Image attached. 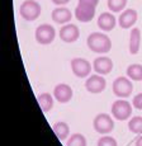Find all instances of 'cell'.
<instances>
[{
	"instance_id": "1",
	"label": "cell",
	"mask_w": 142,
	"mask_h": 146,
	"mask_svg": "<svg viewBox=\"0 0 142 146\" xmlns=\"http://www.w3.org/2000/svg\"><path fill=\"white\" fill-rule=\"evenodd\" d=\"M88 46L91 51L96 53H107L112 48V42L107 35L100 32H94L89 35L88 37Z\"/></svg>"
},
{
	"instance_id": "2",
	"label": "cell",
	"mask_w": 142,
	"mask_h": 146,
	"mask_svg": "<svg viewBox=\"0 0 142 146\" xmlns=\"http://www.w3.org/2000/svg\"><path fill=\"white\" fill-rule=\"evenodd\" d=\"M41 12H42V8L40 3L36 0H26L20 5V15L27 22L36 21L41 15Z\"/></svg>"
},
{
	"instance_id": "3",
	"label": "cell",
	"mask_w": 142,
	"mask_h": 146,
	"mask_svg": "<svg viewBox=\"0 0 142 146\" xmlns=\"http://www.w3.org/2000/svg\"><path fill=\"white\" fill-rule=\"evenodd\" d=\"M112 114L116 119L126 121L132 114V104L127 100L118 99L112 104Z\"/></svg>"
},
{
	"instance_id": "4",
	"label": "cell",
	"mask_w": 142,
	"mask_h": 146,
	"mask_svg": "<svg viewBox=\"0 0 142 146\" xmlns=\"http://www.w3.org/2000/svg\"><path fill=\"white\" fill-rule=\"evenodd\" d=\"M133 84L128 78L119 76L113 81V93L119 98H127L132 94Z\"/></svg>"
},
{
	"instance_id": "5",
	"label": "cell",
	"mask_w": 142,
	"mask_h": 146,
	"mask_svg": "<svg viewBox=\"0 0 142 146\" xmlns=\"http://www.w3.org/2000/svg\"><path fill=\"white\" fill-rule=\"evenodd\" d=\"M93 126H94V130H95L98 133L105 135V133H109L113 131L114 122H113V118L109 116V114L100 113L94 118Z\"/></svg>"
},
{
	"instance_id": "6",
	"label": "cell",
	"mask_w": 142,
	"mask_h": 146,
	"mask_svg": "<svg viewBox=\"0 0 142 146\" xmlns=\"http://www.w3.org/2000/svg\"><path fill=\"white\" fill-rule=\"evenodd\" d=\"M56 37V31L51 24H41L36 29V41L40 44L52 43Z\"/></svg>"
},
{
	"instance_id": "7",
	"label": "cell",
	"mask_w": 142,
	"mask_h": 146,
	"mask_svg": "<svg viewBox=\"0 0 142 146\" xmlns=\"http://www.w3.org/2000/svg\"><path fill=\"white\" fill-rule=\"evenodd\" d=\"M71 69H72V72L77 78H86L91 71V64L88 60H85V58L76 57V58H72Z\"/></svg>"
},
{
	"instance_id": "8",
	"label": "cell",
	"mask_w": 142,
	"mask_h": 146,
	"mask_svg": "<svg viewBox=\"0 0 142 146\" xmlns=\"http://www.w3.org/2000/svg\"><path fill=\"white\" fill-rule=\"evenodd\" d=\"M107 86V81L103 78V75H93V76H89L88 80L85 81V88L88 92L93 94H99L102 93L103 90Z\"/></svg>"
},
{
	"instance_id": "9",
	"label": "cell",
	"mask_w": 142,
	"mask_h": 146,
	"mask_svg": "<svg viewBox=\"0 0 142 146\" xmlns=\"http://www.w3.org/2000/svg\"><path fill=\"white\" fill-rule=\"evenodd\" d=\"M79 36H80V31L75 24L67 23L60 29V38L66 43H72V42L77 41Z\"/></svg>"
},
{
	"instance_id": "10",
	"label": "cell",
	"mask_w": 142,
	"mask_h": 146,
	"mask_svg": "<svg viewBox=\"0 0 142 146\" xmlns=\"http://www.w3.org/2000/svg\"><path fill=\"white\" fill-rule=\"evenodd\" d=\"M93 69L96 74L99 75H107L112 71L113 69V61L107 56H100L96 57L93 62Z\"/></svg>"
},
{
	"instance_id": "11",
	"label": "cell",
	"mask_w": 142,
	"mask_h": 146,
	"mask_svg": "<svg viewBox=\"0 0 142 146\" xmlns=\"http://www.w3.org/2000/svg\"><path fill=\"white\" fill-rule=\"evenodd\" d=\"M72 89L67 84H58L53 89V97L57 102L60 103H67L72 99Z\"/></svg>"
},
{
	"instance_id": "12",
	"label": "cell",
	"mask_w": 142,
	"mask_h": 146,
	"mask_svg": "<svg viewBox=\"0 0 142 146\" xmlns=\"http://www.w3.org/2000/svg\"><path fill=\"white\" fill-rule=\"evenodd\" d=\"M94 15H95V8L94 7L79 4L75 9V17L81 23H88V22L93 21Z\"/></svg>"
},
{
	"instance_id": "13",
	"label": "cell",
	"mask_w": 142,
	"mask_h": 146,
	"mask_svg": "<svg viewBox=\"0 0 142 146\" xmlns=\"http://www.w3.org/2000/svg\"><path fill=\"white\" fill-rule=\"evenodd\" d=\"M136 22H137V12L135 9H126L119 15V19H118L119 26L123 29H128V28L133 27V24Z\"/></svg>"
},
{
	"instance_id": "14",
	"label": "cell",
	"mask_w": 142,
	"mask_h": 146,
	"mask_svg": "<svg viewBox=\"0 0 142 146\" xmlns=\"http://www.w3.org/2000/svg\"><path fill=\"white\" fill-rule=\"evenodd\" d=\"M117 24V19L114 18V15L109 12H104L99 15L98 18V27L102 31H105V32H109L112 31Z\"/></svg>"
},
{
	"instance_id": "15",
	"label": "cell",
	"mask_w": 142,
	"mask_h": 146,
	"mask_svg": "<svg viewBox=\"0 0 142 146\" xmlns=\"http://www.w3.org/2000/svg\"><path fill=\"white\" fill-rule=\"evenodd\" d=\"M51 17H52V21H53L55 23H57V24H67L69 22L71 21L72 14H71V12L67 9V8L61 7V8H56V9L52 10Z\"/></svg>"
},
{
	"instance_id": "16",
	"label": "cell",
	"mask_w": 142,
	"mask_h": 146,
	"mask_svg": "<svg viewBox=\"0 0 142 146\" xmlns=\"http://www.w3.org/2000/svg\"><path fill=\"white\" fill-rule=\"evenodd\" d=\"M141 46V31L138 28H133L129 35V52L132 55H137Z\"/></svg>"
},
{
	"instance_id": "17",
	"label": "cell",
	"mask_w": 142,
	"mask_h": 146,
	"mask_svg": "<svg viewBox=\"0 0 142 146\" xmlns=\"http://www.w3.org/2000/svg\"><path fill=\"white\" fill-rule=\"evenodd\" d=\"M53 132L60 141H63L70 135V127L66 122H56L53 125Z\"/></svg>"
},
{
	"instance_id": "18",
	"label": "cell",
	"mask_w": 142,
	"mask_h": 146,
	"mask_svg": "<svg viewBox=\"0 0 142 146\" xmlns=\"http://www.w3.org/2000/svg\"><path fill=\"white\" fill-rule=\"evenodd\" d=\"M38 104H40L42 112H50L53 108V98L50 93H42L37 97Z\"/></svg>"
},
{
	"instance_id": "19",
	"label": "cell",
	"mask_w": 142,
	"mask_h": 146,
	"mask_svg": "<svg viewBox=\"0 0 142 146\" xmlns=\"http://www.w3.org/2000/svg\"><path fill=\"white\" fill-rule=\"evenodd\" d=\"M127 75L131 80L141 81L142 80V65L140 64H132L127 67Z\"/></svg>"
},
{
	"instance_id": "20",
	"label": "cell",
	"mask_w": 142,
	"mask_h": 146,
	"mask_svg": "<svg viewBox=\"0 0 142 146\" xmlns=\"http://www.w3.org/2000/svg\"><path fill=\"white\" fill-rule=\"evenodd\" d=\"M128 128L133 133H142V117L136 116L131 118L128 122Z\"/></svg>"
},
{
	"instance_id": "21",
	"label": "cell",
	"mask_w": 142,
	"mask_h": 146,
	"mask_svg": "<svg viewBox=\"0 0 142 146\" xmlns=\"http://www.w3.org/2000/svg\"><path fill=\"white\" fill-rule=\"evenodd\" d=\"M66 146H86V139L81 133H72L66 142Z\"/></svg>"
},
{
	"instance_id": "22",
	"label": "cell",
	"mask_w": 142,
	"mask_h": 146,
	"mask_svg": "<svg viewBox=\"0 0 142 146\" xmlns=\"http://www.w3.org/2000/svg\"><path fill=\"white\" fill-rule=\"evenodd\" d=\"M127 0H108V8L113 13H119L126 8Z\"/></svg>"
},
{
	"instance_id": "23",
	"label": "cell",
	"mask_w": 142,
	"mask_h": 146,
	"mask_svg": "<svg viewBox=\"0 0 142 146\" xmlns=\"http://www.w3.org/2000/svg\"><path fill=\"white\" fill-rule=\"evenodd\" d=\"M98 146H118L116 139L112 136H103L98 140Z\"/></svg>"
},
{
	"instance_id": "24",
	"label": "cell",
	"mask_w": 142,
	"mask_h": 146,
	"mask_svg": "<svg viewBox=\"0 0 142 146\" xmlns=\"http://www.w3.org/2000/svg\"><path fill=\"white\" fill-rule=\"evenodd\" d=\"M132 104L136 109H142V93L137 94L132 100Z\"/></svg>"
},
{
	"instance_id": "25",
	"label": "cell",
	"mask_w": 142,
	"mask_h": 146,
	"mask_svg": "<svg viewBox=\"0 0 142 146\" xmlns=\"http://www.w3.org/2000/svg\"><path fill=\"white\" fill-rule=\"evenodd\" d=\"M98 3H99V0H79V4L89 5V7H94V8H96Z\"/></svg>"
},
{
	"instance_id": "26",
	"label": "cell",
	"mask_w": 142,
	"mask_h": 146,
	"mask_svg": "<svg viewBox=\"0 0 142 146\" xmlns=\"http://www.w3.org/2000/svg\"><path fill=\"white\" fill-rule=\"evenodd\" d=\"M51 1L56 5H65V4H67L70 0H51Z\"/></svg>"
},
{
	"instance_id": "27",
	"label": "cell",
	"mask_w": 142,
	"mask_h": 146,
	"mask_svg": "<svg viewBox=\"0 0 142 146\" xmlns=\"http://www.w3.org/2000/svg\"><path fill=\"white\" fill-rule=\"evenodd\" d=\"M136 146H142V136L136 140Z\"/></svg>"
}]
</instances>
